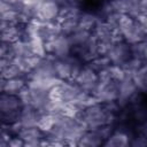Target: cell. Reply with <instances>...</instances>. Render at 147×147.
Returning <instances> with one entry per match:
<instances>
[{
    "label": "cell",
    "instance_id": "cell-26",
    "mask_svg": "<svg viewBox=\"0 0 147 147\" xmlns=\"http://www.w3.org/2000/svg\"><path fill=\"white\" fill-rule=\"evenodd\" d=\"M134 18V22L136 24L147 34V14H144V13H139Z\"/></svg>",
    "mask_w": 147,
    "mask_h": 147
},
{
    "label": "cell",
    "instance_id": "cell-16",
    "mask_svg": "<svg viewBox=\"0 0 147 147\" xmlns=\"http://www.w3.org/2000/svg\"><path fill=\"white\" fill-rule=\"evenodd\" d=\"M56 121H57V114H51V113L41 114L39 119H38L37 127L46 134V133L52 131V129L56 124Z\"/></svg>",
    "mask_w": 147,
    "mask_h": 147
},
{
    "label": "cell",
    "instance_id": "cell-7",
    "mask_svg": "<svg viewBox=\"0 0 147 147\" xmlns=\"http://www.w3.org/2000/svg\"><path fill=\"white\" fill-rule=\"evenodd\" d=\"M61 6L56 0H45L37 9L36 18L41 22H53L56 21L60 14Z\"/></svg>",
    "mask_w": 147,
    "mask_h": 147
},
{
    "label": "cell",
    "instance_id": "cell-29",
    "mask_svg": "<svg viewBox=\"0 0 147 147\" xmlns=\"http://www.w3.org/2000/svg\"><path fill=\"white\" fill-rule=\"evenodd\" d=\"M141 59L145 61V63H147V39L145 40V46H144V51H142V56Z\"/></svg>",
    "mask_w": 147,
    "mask_h": 147
},
{
    "label": "cell",
    "instance_id": "cell-28",
    "mask_svg": "<svg viewBox=\"0 0 147 147\" xmlns=\"http://www.w3.org/2000/svg\"><path fill=\"white\" fill-rule=\"evenodd\" d=\"M138 132H139V134L147 138V118H145L142 122H140V125L138 127Z\"/></svg>",
    "mask_w": 147,
    "mask_h": 147
},
{
    "label": "cell",
    "instance_id": "cell-23",
    "mask_svg": "<svg viewBox=\"0 0 147 147\" xmlns=\"http://www.w3.org/2000/svg\"><path fill=\"white\" fill-rule=\"evenodd\" d=\"M64 82L53 86L48 91V99L53 102H64Z\"/></svg>",
    "mask_w": 147,
    "mask_h": 147
},
{
    "label": "cell",
    "instance_id": "cell-14",
    "mask_svg": "<svg viewBox=\"0 0 147 147\" xmlns=\"http://www.w3.org/2000/svg\"><path fill=\"white\" fill-rule=\"evenodd\" d=\"M99 17L93 14V13H88V11H82L79 18H78V28L80 30H86V31H93L96 23L99 22Z\"/></svg>",
    "mask_w": 147,
    "mask_h": 147
},
{
    "label": "cell",
    "instance_id": "cell-12",
    "mask_svg": "<svg viewBox=\"0 0 147 147\" xmlns=\"http://www.w3.org/2000/svg\"><path fill=\"white\" fill-rule=\"evenodd\" d=\"M105 140L100 136V133L96 130H87L83 133L80 139L78 140L79 147H96L100 145H103Z\"/></svg>",
    "mask_w": 147,
    "mask_h": 147
},
{
    "label": "cell",
    "instance_id": "cell-15",
    "mask_svg": "<svg viewBox=\"0 0 147 147\" xmlns=\"http://www.w3.org/2000/svg\"><path fill=\"white\" fill-rule=\"evenodd\" d=\"M92 32L96 37V39L100 40V41H111L113 28H110V25L105 20L103 21L99 20V22L96 23V25H95V28Z\"/></svg>",
    "mask_w": 147,
    "mask_h": 147
},
{
    "label": "cell",
    "instance_id": "cell-27",
    "mask_svg": "<svg viewBox=\"0 0 147 147\" xmlns=\"http://www.w3.org/2000/svg\"><path fill=\"white\" fill-rule=\"evenodd\" d=\"M8 147H24V140L18 136H15L9 140Z\"/></svg>",
    "mask_w": 147,
    "mask_h": 147
},
{
    "label": "cell",
    "instance_id": "cell-19",
    "mask_svg": "<svg viewBox=\"0 0 147 147\" xmlns=\"http://www.w3.org/2000/svg\"><path fill=\"white\" fill-rule=\"evenodd\" d=\"M11 46H13V52H14L15 56L24 57V56H29V55H32L33 54L32 53V49H31L30 41L18 40L16 42H13Z\"/></svg>",
    "mask_w": 147,
    "mask_h": 147
},
{
    "label": "cell",
    "instance_id": "cell-20",
    "mask_svg": "<svg viewBox=\"0 0 147 147\" xmlns=\"http://www.w3.org/2000/svg\"><path fill=\"white\" fill-rule=\"evenodd\" d=\"M30 44H31L32 53L34 55H38V56H41V57H45L47 55L46 47H45V41L41 37H39L38 34H34L30 39Z\"/></svg>",
    "mask_w": 147,
    "mask_h": 147
},
{
    "label": "cell",
    "instance_id": "cell-30",
    "mask_svg": "<svg viewBox=\"0 0 147 147\" xmlns=\"http://www.w3.org/2000/svg\"><path fill=\"white\" fill-rule=\"evenodd\" d=\"M1 1H5V2H8V3H11V5H18L20 2H22V0H1Z\"/></svg>",
    "mask_w": 147,
    "mask_h": 147
},
{
    "label": "cell",
    "instance_id": "cell-3",
    "mask_svg": "<svg viewBox=\"0 0 147 147\" xmlns=\"http://www.w3.org/2000/svg\"><path fill=\"white\" fill-rule=\"evenodd\" d=\"M98 72L92 69L88 64H84L78 74V76L76 77V79L74 80V83H76L83 91L93 94L96 86H98Z\"/></svg>",
    "mask_w": 147,
    "mask_h": 147
},
{
    "label": "cell",
    "instance_id": "cell-10",
    "mask_svg": "<svg viewBox=\"0 0 147 147\" xmlns=\"http://www.w3.org/2000/svg\"><path fill=\"white\" fill-rule=\"evenodd\" d=\"M26 78L25 77H16L11 79H2L1 78V92L9 93V94H18L20 91L26 86Z\"/></svg>",
    "mask_w": 147,
    "mask_h": 147
},
{
    "label": "cell",
    "instance_id": "cell-17",
    "mask_svg": "<svg viewBox=\"0 0 147 147\" xmlns=\"http://www.w3.org/2000/svg\"><path fill=\"white\" fill-rule=\"evenodd\" d=\"M92 32L91 31H86V30H80V29H77L74 33H71L69 37V40L72 45V48H76V47H79V46H83L91 37Z\"/></svg>",
    "mask_w": 147,
    "mask_h": 147
},
{
    "label": "cell",
    "instance_id": "cell-5",
    "mask_svg": "<svg viewBox=\"0 0 147 147\" xmlns=\"http://www.w3.org/2000/svg\"><path fill=\"white\" fill-rule=\"evenodd\" d=\"M118 91H119V94L116 102L119 108H123L133 100V98L138 94L139 90L133 78L131 76H126L123 80L118 82Z\"/></svg>",
    "mask_w": 147,
    "mask_h": 147
},
{
    "label": "cell",
    "instance_id": "cell-2",
    "mask_svg": "<svg viewBox=\"0 0 147 147\" xmlns=\"http://www.w3.org/2000/svg\"><path fill=\"white\" fill-rule=\"evenodd\" d=\"M46 52L55 59H65L72 54V45L69 37L63 33H57L45 40Z\"/></svg>",
    "mask_w": 147,
    "mask_h": 147
},
{
    "label": "cell",
    "instance_id": "cell-11",
    "mask_svg": "<svg viewBox=\"0 0 147 147\" xmlns=\"http://www.w3.org/2000/svg\"><path fill=\"white\" fill-rule=\"evenodd\" d=\"M40 115H41V113L38 109L33 108L32 106H24L22 109L20 122H21L23 127L37 126V123H38Z\"/></svg>",
    "mask_w": 147,
    "mask_h": 147
},
{
    "label": "cell",
    "instance_id": "cell-18",
    "mask_svg": "<svg viewBox=\"0 0 147 147\" xmlns=\"http://www.w3.org/2000/svg\"><path fill=\"white\" fill-rule=\"evenodd\" d=\"M137 87L141 92L147 93V63H145L133 76H132Z\"/></svg>",
    "mask_w": 147,
    "mask_h": 147
},
{
    "label": "cell",
    "instance_id": "cell-9",
    "mask_svg": "<svg viewBox=\"0 0 147 147\" xmlns=\"http://www.w3.org/2000/svg\"><path fill=\"white\" fill-rule=\"evenodd\" d=\"M17 136L24 140V147L40 146L41 139L45 138V133L41 130H39L37 126L22 127V130L20 131Z\"/></svg>",
    "mask_w": 147,
    "mask_h": 147
},
{
    "label": "cell",
    "instance_id": "cell-21",
    "mask_svg": "<svg viewBox=\"0 0 147 147\" xmlns=\"http://www.w3.org/2000/svg\"><path fill=\"white\" fill-rule=\"evenodd\" d=\"M145 64V62H144V60H141V59H139V57H134V56H132L125 64H123L122 67H123V69H124V71H125V74H126V76H133L142 65Z\"/></svg>",
    "mask_w": 147,
    "mask_h": 147
},
{
    "label": "cell",
    "instance_id": "cell-25",
    "mask_svg": "<svg viewBox=\"0 0 147 147\" xmlns=\"http://www.w3.org/2000/svg\"><path fill=\"white\" fill-rule=\"evenodd\" d=\"M17 95L20 96L23 106H31V91L28 85L25 87H23Z\"/></svg>",
    "mask_w": 147,
    "mask_h": 147
},
{
    "label": "cell",
    "instance_id": "cell-1",
    "mask_svg": "<svg viewBox=\"0 0 147 147\" xmlns=\"http://www.w3.org/2000/svg\"><path fill=\"white\" fill-rule=\"evenodd\" d=\"M86 125L87 130H95L103 125H113L116 119V111L109 109L105 103H94L84 110L77 116Z\"/></svg>",
    "mask_w": 147,
    "mask_h": 147
},
{
    "label": "cell",
    "instance_id": "cell-8",
    "mask_svg": "<svg viewBox=\"0 0 147 147\" xmlns=\"http://www.w3.org/2000/svg\"><path fill=\"white\" fill-rule=\"evenodd\" d=\"M23 103L17 94H9L2 92L0 95V114H9L14 111H21Z\"/></svg>",
    "mask_w": 147,
    "mask_h": 147
},
{
    "label": "cell",
    "instance_id": "cell-22",
    "mask_svg": "<svg viewBox=\"0 0 147 147\" xmlns=\"http://www.w3.org/2000/svg\"><path fill=\"white\" fill-rule=\"evenodd\" d=\"M86 64H88V65H90L92 69H94L96 72H100V71L107 69V68L111 64V62H110V60H109V57H108L107 55H99V56L94 57L92 61H90V62L86 63Z\"/></svg>",
    "mask_w": 147,
    "mask_h": 147
},
{
    "label": "cell",
    "instance_id": "cell-4",
    "mask_svg": "<svg viewBox=\"0 0 147 147\" xmlns=\"http://www.w3.org/2000/svg\"><path fill=\"white\" fill-rule=\"evenodd\" d=\"M118 82L110 80L106 83L98 82V86L93 93V95L98 99L100 103H111L116 102L118 99Z\"/></svg>",
    "mask_w": 147,
    "mask_h": 147
},
{
    "label": "cell",
    "instance_id": "cell-6",
    "mask_svg": "<svg viewBox=\"0 0 147 147\" xmlns=\"http://www.w3.org/2000/svg\"><path fill=\"white\" fill-rule=\"evenodd\" d=\"M107 56L109 57V60L113 64L123 65L132 57L131 45L127 44L125 40L115 42L113 45V47L110 48L109 53L107 54Z\"/></svg>",
    "mask_w": 147,
    "mask_h": 147
},
{
    "label": "cell",
    "instance_id": "cell-24",
    "mask_svg": "<svg viewBox=\"0 0 147 147\" xmlns=\"http://www.w3.org/2000/svg\"><path fill=\"white\" fill-rule=\"evenodd\" d=\"M106 70H107L108 75H109V77L115 82H121L126 77V74H125V71H124L122 65H117V64H113L111 63Z\"/></svg>",
    "mask_w": 147,
    "mask_h": 147
},
{
    "label": "cell",
    "instance_id": "cell-13",
    "mask_svg": "<svg viewBox=\"0 0 147 147\" xmlns=\"http://www.w3.org/2000/svg\"><path fill=\"white\" fill-rule=\"evenodd\" d=\"M131 142L130 137L124 131H113V133L109 136V138L103 142V146L106 147H126Z\"/></svg>",
    "mask_w": 147,
    "mask_h": 147
}]
</instances>
